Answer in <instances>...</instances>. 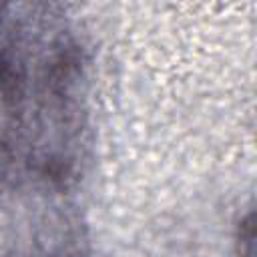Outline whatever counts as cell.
<instances>
[{"label": "cell", "mask_w": 257, "mask_h": 257, "mask_svg": "<svg viewBox=\"0 0 257 257\" xmlns=\"http://www.w3.org/2000/svg\"><path fill=\"white\" fill-rule=\"evenodd\" d=\"M84 52L56 18L0 6V177L54 189L76 173L82 147Z\"/></svg>", "instance_id": "1"}]
</instances>
